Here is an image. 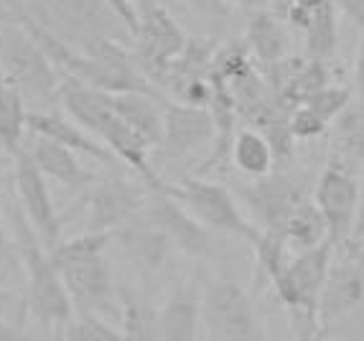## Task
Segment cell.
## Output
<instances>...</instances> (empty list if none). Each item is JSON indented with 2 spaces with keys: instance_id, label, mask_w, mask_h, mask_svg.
Masks as SVG:
<instances>
[{
  "instance_id": "1",
  "label": "cell",
  "mask_w": 364,
  "mask_h": 341,
  "mask_svg": "<svg viewBox=\"0 0 364 341\" xmlns=\"http://www.w3.org/2000/svg\"><path fill=\"white\" fill-rule=\"evenodd\" d=\"M112 239L115 232L87 229L49 247V257L67 286L74 313H92L120 323V286L112 278L109 262L105 260V250Z\"/></svg>"
},
{
  "instance_id": "2",
  "label": "cell",
  "mask_w": 364,
  "mask_h": 341,
  "mask_svg": "<svg viewBox=\"0 0 364 341\" xmlns=\"http://www.w3.org/2000/svg\"><path fill=\"white\" fill-rule=\"evenodd\" d=\"M13 224H16V247L21 252V262L26 270V283H28V305L36 321L46 331H54L59 326H67L74 318V305L69 298V291L61 281V273L51 262L46 244L41 242L38 232L31 227L26 214L21 209L13 212Z\"/></svg>"
},
{
  "instance_id": "3",
  "label": "cell",
  "mask_w": 364,
  "mask_h": 341,
  "mask_svg": "<svg viewBox=\"0 0 364 341\" xmlns=\"http://www.w3.org/2000/svg\"><path fill=\"white\" fill-rule=\"evenodd\" d=\"M0 69L6 82L23 94L26 102L33 104V110L59 99V69L51 64L36 38L13 18H0Z\"/></svg>"
},
{
  "instance_id": "4",
  "label": "cell",
  "mask_w": 364,
  "mask_h": 341,
  "mask_svg": "<svg viewBox=\"0 0 364 341\" xmlns=\"http://www.w3.org/2000/svg\"><path fill=\"white\" fill-rule=\"evenodd\" d=\"M23 11L74 49L87 38L107 36L133 43V33L105 0H21Z\"/></svg>"
},
{
  "instance_id": "5",
  "label": "cell",
  "mask_w": 364,
  "mask_h": 341,
  "mask_svg": "<svg viewBox=\"0 0 364 341\" xmlns=\"http://www.w3.org/2000/svg\"><path fill=\"white\" fill-rule=\"evenodd\" d=\"M138 26L133 33V54L140 72L161 90L171 64L181 56L188 36L158 0H135Z\"/></svg>"
},
{
  "instance_id": "6",
  "label": "cell",
  "mask_w": 364,
  "mask_h": 341,
  "mask_svg": "<svg viewBox=\"0 0 364 341\" xmlns=\"http://www.w3.org/2000/svg\"><path fill=\"white\" fill-rule=\"evenodd\" d=\"M164 194L181 201L207 229L232 234V237L245 239L250 244L260 237V227H255L245 217L240 201L235 199V194L225 183L207 181L201 176H183L178 183H168V189Z\"/></svg>"
},
{
  "instance_id": "7",
  "label": "cell",
  "mask_w": 364,
  "mask_h": 341,
  "mask_svg": "<svg viewBox=\"0 0 364 341\" xmlns=\"http://www.w3.org/2000/svg\"><path fill=\"white\" fill-rule=\"evenodd\" d=\"M201 326L214 341H267L250 293L235 281H212L204 286Z\"/></svg>"
},
{
  "instance_id": "8",
  "label": "cell",
  "mask_w": 364,
  "mask_h": 341,
  "mask_svg": "<svg viewBox=\"0 0 364 341\" xmlns=\"http://www.w3.org/2000/svg\"><path fill=\"white\" fill-rule=\"evenodd\" d=\"M331 262H334V244L323 242L318 247L298 252L293 260H288L283 273L270 283L278 301L291 311L293 318H311L318 323V303Z\"/></svg>"
},
{
  "instance_id": "9",
  "label": "cell",
  "mask_w": 364,
  "mask_h": 341,
  "mask_svg": "<svg viewBox=\"0 0 364 341\" xmlns=\"http://www.w3.org/2000/svg\"><path fill=\"white\" fill-rule=\"evenodd\" d=\"M151 189L143 181H130L128 176L112 173L100 176L85 191L87 229L90 232H117L138 217L146 207Z\"/></svg>"
},
{
  "instance_id": "10",
  "label": "cell",
  "mask_w": 364,
  "mask_h": 341,
  "mask_svg": "<svg viewBox=\"0 0 364 341\" xmlns=\"http://www.w3.org/2000/svg\"><path fill=\"white\" fill-rule=\"evenodd\" d=\"M359 189H362V183L357 178V170L349 168L336 156H328L321 178L316 183L314 201L326 220L328 242L334 247L352 239L359 209Z\"/></svg>"
},
{
  "instance_id": "11",
  "label": "cell",
  "mask_w": 364,
  "mask_h": 341,
  "mask_svg": "<svg viewBox=\"0 0 364 341\" xmlns=\"http://www.w3.org/2000/svg\"><path fill=\"white\" fill-rule=\"evenodd\" d=\"M138 220L156 227L161 234H166V239H168L173 247H178V250L186 252V255L207 257L209 252H212L209 229L183 207L181 201L173 199V196L151 191L146 207L138 214Z\"/></svg>"
},
{
  "instance_id": "12",
  "label": "cell",
  "mask_w": 364,
  "mask_h": 341,
  "mask_svg": "<svg viewBox=\"0 0 364 341\" xmlns=\"http://www.w3.org/2000/svg\"><path fill=\"white\" fill-rule=\"evenodd\" d=\"M13 161H16V194L21 201V212L26 214V220L38 232L41 242L49 250L56 242H61V217L46 186V176L26 148Z\"/></svg>"
},
{
  "instance_id": "13",
  "label": "cell",
  "mask_w": 364,
  "mask_h": 341,
  "mask_svg": "<svg viewBox=\"0 0 364 341\" xmlns=\"http://www.w3.org/2000/svg\"><path fill=\"white\" fill-rule=\"evenodd\" d=\"M217 141V125L209 107H194L168 99L164 107V138L158 156L164 161H181L188 153Z\"/></svg>"
},
{
  "instance_id": "14",
  "label": "cell",
  "mask_w": 364,
  "mask_h": 341,
  "mask_svg": "<svg viewBox=\"0 0 364 341\" xmlns=\"http://www.w3.org/2000/svg\"><path fill=\"white\" fill-rule=\"evenodd\" d=\"M240 199L257 217L260 229L283 232L293 209L306 199L301 183L288 173H267L240 186Z\"/></svg>"
},
{
  "instance_id": "15",
  "label": "cell",
  "mask_w": 364,
  "mask_h": 341,
  "mask_svg": "<svg viewBox=\"0 0 364 341\" xmlns=\"http://www.w3.org/2000/svg\"><path fill=\"white\" fill-rule=\"evenodd\" d=\"M349 250L341 260L331 262L326 286L318 303V323L331 326L349 313L359 311L364 303V257H359L357 244H346Z\"/></svg>"
},
{
  "instance_id": "16",
  "label": "cell",
  "mask_w": 364,
  "mask_h": 341,
  "mask_svg": "<svg viewBox=\"0 0 364 341\" xmlns=\"http://www.w3.org/2000/svg\"><path fill=\"white\" fill-rule=\"evenodd\" d=\"M28 130L33 135H41V138H49V141L72 148L74 153L97 161V163L107 166V168H117L122 163L105 143L100 146V141L90 138L85 133V128L79 122H74L72 117L67 120V117H61L49 110H28Z\"/></svg>"
},
{
  "instance_id": "17",
  "label": "cell",
  "mask_w": 364,
  "mask_h": 341,
  "mask_svg": "<svg viewBox=\"0 0 364 341\" xmlns=\"http://www.w3.org/2000/svg\"><path fill=\"white\" fill-rule=\"evenodd\" d=\"M26 151L31 153V158L36 161V166L41 168L43 176L54 178V181H59L67 189L87 191L100 178V173L90 170L79 161V153H74L67 146H61V143L49 141V138L33 135L31 143L26 146Z\"/></svg>"
},
{
  "instance_id": "18",
  "label": "cell",
  "mask_w": 364,
  "mask_h": 341,
  "mask_svg": "<svg viewBox=\"0 0 364 341\" xmlns=\"http://www.w3.org/2000/svg\"><path fill=\"white\" fill-rule=\"evenodd\" d=\"M166 341H199L201 329V288L199 281L178 283L158 311Z\"/></svg>"
},
{
  "instance_id": "19",
  "label": "cell",
  "mask_w": 364,
  "mask_h": 341,
  "mask_svg": "<svg viewBox=\"0 0 364 341\" xmlns=\"http://www.w3.org/2000/svg\"><path fill=\"white\" fill-rule=\"evenodd\" d=\"M168 99H158L143 92H122L112 94L117 115L143 138L151 148H158L164 138V107Z\"/></svg>"
},
{
  "instance_id": "20",
  "label": "cell",
  "mask_w": 364,
  "mask_h": 341,
  "mask_svg": "<svg viewBox=\"0 0 364 341\" xmlns=\"http://www.w3.org/2000/svg\"><path fill=\"white\" fill-rule=\"evenodd\" d=\"M245 43L250 54L255 56L260 64H275L286 59L288 54V33L286 23L280 16H275L270 8L247 13V31H245Z\"/></svg>"
},
{
  "instance_id": "21",
  "label": "cell",
  "mask_w": 364,
  "mask_h": 341,
  "mask_svg": "<svg viewBox=\"0 0 364 341\" xmlns=\"http://www.w3.org/2000/svg\"><path fill=\"white\" fill-rule=\"evenodd\" d=\"M331 156L354 170L364 163V102H352L331 122Z\"/></svg>"
},
{
  "instance_id": "22",
  "label": "cell",
  "mask_w": 364,
  "mask_h": 341,
  "mask_svg": "<svg viewBox=\"0 0 364 341\" xmlns=\"http://www.w3.org/2000/svg\"><path fill=\"white\" fill-rule=\"evenodd\" d=\"M28 130V102L11 82H0V148L8 156H18L26 148L23 133Z\"/></svg>"
},
{
  "instance_id": "23",
  "label": "cell",
  "mask_w": 364,
  "mask_h": 341,
  "mask_svg": "<svg viewBox=\"0 0 364 341\" xmlns=\"http://www.w3.org/2000/svg\"><path fill=\"white\" fill-rule=\"evenodd\" d=\"M232 163L237 166V170H242L245 176L250 178H260L273 173L275 156L273 148L267 143V138L255 128H242L237 130L235 138H232L230 148Z\"/></svg>"
},
{
  "instance_id": "24",
  "label": "cell",
  "mask_w": 364,
  "mask_h": 341,
  "mask_svg": "<svg viewBox=\"0 0 364 341\" xmlns=\"http://www.w3.org/2000/svg\"><path fill=\"white\" fill-rule=\"evenodd\" d=\"M283 234H286L288 247L304 252L311 247H318V244L328 242V229L326 220H323L321 209L314 201V196H306L301 204L291 212L286 227H283Z\"/></svg>"
},
{
  "instance_id": "25",
  "label": "cell",
  "mask_w": 364,
  "mask_h": 341,
  "mask_svg": "<svg viewBox=\"0 0 364 341\" xmlns=\"http://www.w3.org/2000/svg\"><path fill=\"white\" fill-rule=\"evenodd\" d=\"M120 303H122V316H120V331L125 334L128 341H166L164 331H161V318L158 311L148 301L138 298L135 293L120 286Z\"/></svg>"
},
{
  "instance_id": "26",
  "label": "cell",
  "mask_w": 364,
  "mask_h": 341,
  "mask_svg": "<svg viewBox=\"0 0 364 341\" xmlns=\"http://www.w3.org/2000/svg\"><path fill=\"white\" fill-rule=\"evenodd\" d=\"M306 36V59L326 61L336 54L339 41V23H336L334 0H323L321 6L311 11V21L304 31Z\"/></svg>"
},
{
  "instance_id": "27",
  "label": "cell",
  "mask_w": 364,
  "mask_h": 341,
  "mask_svg": "<svg viewBox=\"0 0 364 341\" xmlns=\"http://www.w3.org/2000/svg\"><path fill=\"white\" fill-rule=\"evenodd\" d=\"M286 234L278 229H260V237L252 242L255 250V262H257V275H265L267 283H273L283 268L288 265L286 260Z\"/></svg>"
},
{
  "instance_id": "28",
  "label": "cell",
  "mask_w": 364,
  "mask_h": 341,
  "mask_svg": "<svg viewBox=\"0 0 364 341\" xmlns=\"http://www.w3.org/2000/svg\"><path fill=\"white\" fill-rule=\"evenodd\" d=\"M64 341H128L122 331H117L107 318L92 313H74L72 321L64 326Z\"/></svg>"
},
{
  "instance_id": "29",
  "label": "cell",
  "mask_w": 364,
  "mask_h": 341,
  "mask_svg": "<svg viewBox=\"0 0 364 341\" xmlns=\"http://www.w3.org/2000/svg\"><path fill=\"white\" fill-rule=\"evenodd\" d=\"M301 104H306V107H311L314 112H318V115L331 125V122L352 104V90H349V87L326 85V87H321V90L311 92L309 97L301 99Z\"/></svg>"
},
{
  "instance_id": "30",
  "label": "cell",
  "mask_w": 364,
  "mask_h": 341,
  "mask_svg": "<svg viewBox=\"0 0 364 341\" xmlns=\"http://www.w3.org/2000/svg\"><path fill=\"white\" fill-rule=\"evenodd\" d=\"M288 125H291V133L296 141H314L318 135L326 133L328 122L323 120L318 112H314L306 104H296L288 115Z\"/></svg>"
},
{
  "instance_id": "31",
  "label": "cell",
  "mask_w": 364,
  "mask_h": 341,
  "mask_svg": "<svg viewBox=\"0 0 364 341\" xmlns=\"http://www.w3.org/2000/svg\"><path fill=\"white\" fill-rule=\"evenodd\" d=\"M0 341H41L36 334L21 323L0 321Z\"/></svg>"
},
{
  "instance_id": "32",
  "label": "cell",
  "mask_w": 364,
  "mask_h": 341,
  "mask_svg": "<svg viewBox=\"0 0 364 341\" xmlns=\"http://www.w3.org/2000/svg\"><path fill=\"white\" fill-rule=\"evenodd\" d=\"M112 11L120 16V21L128 26L130 33H135V26H138V16H135V0H105Z\"/></svg>"
},
{
  "instance_id": "33",
  "label": "cell",
  "mask_w": 364,
  "mask_h": 341,
  "mask_svg": "<svg viewBox=\"0 0 364 341\" xmlns=\"http://www.w3.org/2000/svg\"><path fill=\"white\" fill-rule=\"evenodd\" d=\"M336 11H341L354 26H359L364 33V0H334Z\"/></svg>"
},
{
  "instance_id": "34",
  "label": "cell",
  "mask_w": 364,
  "mask_h": 341,
  "mask_svg": "<svg viewBox=\"0 0 364 341\" xmlns=\"http://www.w3.org/2000/svg\"><path fill=\"white\" fill-rule=\"evenodd\" d=\"M354 92H357L359 102H364V33L357 49V61H354Z\"/></svg>"
},
{
  "instance_id": "35",
  "label": "cell",
  "mask_w": 364,
  "mask_h": 341,
  "mask_svg": "<svg viewBox=\"0 0 364 341\" xmlns=\"http://www.w3.org/2000/svg\"><path fill=\"white\" fill-rule=\"evenodd\" d=\"M362 239H364V183H362V189H359V209H357V222H354L352 239L346 244H359Z\"/></svg>"
},
{
  "instance_id": "36",
  "label": "cell",
  "mask_w": 364,
  "mask_h": 341,
  "mask_svg": "<svg viewBox=\"0 0 364 341\" xmlns=\"http://www.w3.org/2000/svg\"><path fill=\"white\" fill-rule=\"evenodd\" d=\"M158 3H164V6H168V3H178V6L191 8V11H199V13L212 11V6H209V0H158Z\"/></svg>"
},
{
  "instance_id": "37",
  "label": "cell",
  "mask_w": 364,
  "mask_h": 341,
  "mask_svg": "<svg viewBox=\"0 0 364 341\" xmlns=\"http://www.w3.org/2000/svg\"><path fill=\"white\" fill-rule=\"evenodd\" d=\"M293 3H296V0H267V8H270L275 16H280V18L286 21V16L293 8Z\"/></svg>"
},
{
  "instance_id": "38",
  "label": "cell",
  "mask_w": 364,
  "mask_h": 341,
  "mask_svg": "<svg viewBox=\"0 0 364 341\" xmlns=\"http://www.w3.org/2000/svg\"><path fill=\"white\" fill-rule=\"evenodd\" d=\"M237 6L245 8V11H260V8H267V0H235Z\"/></svg>"
},
{
  "instance_id": "39",
  "label": "cell",
  "mask_w": 364,
  "mask_h": 341,
  "mask_svg": "<svg viewBox=\"0 0 364 341\" xmlns=\"http://www.w3.org/2000/svg\"><path fill=\"white\" fill-rule=\"evenodd\" d=\"M0 257H6V260H11V247H8L6 232H3V222H0Z\"/></svg>"
},
{
  "instance_id": "40",
  "label": "cell",
  "mask_w": 364,
  "mask_h": 341,
  "mask_svg": "<svg viewBox=\"0 0 364 341\" xmlns=\"http://www.w3.org/2000/svg\"><path fill=\"white\" fill-rule=\"evenodd\" d=\"M209 6H212L214 13H222L225 11V0H209Z\"/></svg>"
},
{
  "instance_id": "41",
  "label": "cell",
  "mask_w": 364,
  "mask_h": 341,
  "mask_svg": "<svg viewBox=\"0 0 364 341\" xmlns=\"http://www.w3.org/2000/svg\"><path fill=\"white\" fill-rule=\"evenodd\" d=\"M13 3H16V0H0V16H3V13H6L8 8L13 6Z\"/></svg>"
},
{
  "instance_id": "42",
  "label": "cell",
  "mask_w": 364,
  "mask_h": 341,
  "mask_svg": "<svg viewBox=\"0 0 364 341\" xmlns=\"http://www.w3.org/2000/svg\"><path fill=\"white\" fill-rule=\"evenodd\" d=\"M6 301H8V293L3 291V288H0V308H3V305H6Z\"/></svg>"
},
{
  "instance_id": "43",
  "label": "cell",
  "mask_w": 364,
  "mask_h": 341,
  "mask_svg": "<svg viewBox=\"0 0 364 341\" xmlns=\"http://www.w3.org/2000/svg\"><path fill=\"white\" fill-rule=\"evenodd\" d=\"M51 341H64V339L59 336V331H54V334H51Z\"/></svg>"
},
{
  "instance_id": "44",
  "label": "cell",
  "mask_w": 364,
  "mask_h": 341,
  "mask_svg": "<svg viewBox=\"0 0 364 341\" xmlns=\"http://www.w3.org/2000/svg\"><path fill=\"white\" fill-rule=\"evenodd\" d=\"M3 80H6V77H3V69H0V82H3Z\"/></svg>"
}]
</instances>
